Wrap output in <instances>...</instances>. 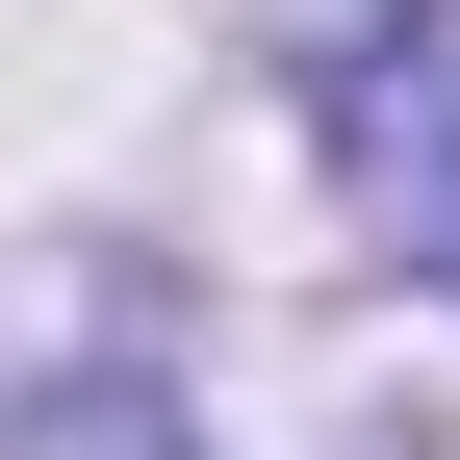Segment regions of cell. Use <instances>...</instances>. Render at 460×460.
I'll use <instances>...</instances> for the list:
<instances>
[{"label":"cell","instance_id":"obj_1","mask_svg":"<svg viewBox=\"0 0 460 460\" xmlns=\"http://www.w3.org/2000/svg\"><path fill=\"white\" fill-rule=\"evenodd\" d=\"M256 51H307V77H384V51H435V0H230Z\"/></svg>","mask_w":460,"mask_h":460},{"label":"cell","instance_id":"obj_2","mask_svg":"<svg viewBox=\"0 0 460 460\" xmlns=\"http://www.w3.org/2000/svg\"><path fill=\"white\" fill-rule=\"evenodd\" d=\"M26 460H180V410H154L128 358H77V384H51V410H26Z\"/></svg>","mask_w":460,"mask_h":460}]
</instances>
